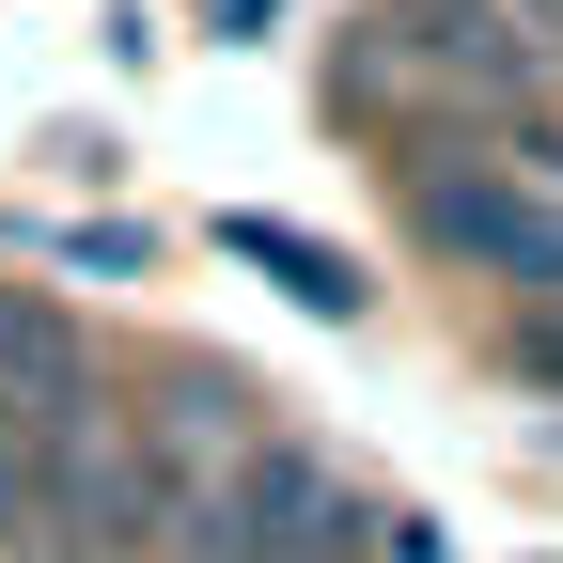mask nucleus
<instances>
[{"instance_id": "obj_1", "label": "nucleus", "mask_w": 563, "mask_h": 563, "mask_svg": "<svg viewBox=\"0 0 563 563\" xmlns=\"http://www.w3.org/2000/svg\"><path fill=\"white\" fill-rule=\"evenodd\" d=\"M532 110V16L517 0H376L329 63V110Z\"/></svg>"}, {"instance_id": "obj_2", "label": "nucleus", "mask_w": 563, "mask_h": 563, "mask_svg": "<svg viewBox=\"0 0 563 563\" xmlns=\"http://www.w3.org/2000/svg\"><path fill=\"white\" fill-rule=\"evenodd\" d=\"M391 188H407V235L439 251V266H470V282H517V298H563V203H548L517 157H470L454 125H407Z\"/></svg>"}, {"instance_id": "obj_3", "label": "nucleus", "mask_w": 563, "mask_h": 563, "mask_svg": "<svg viewBox=\"0 0 563 563\" xmlns=\"http://www.w3.org/2000/svg\"><path fill=\"white\" fill-rule=\"evenodd\" d=\"M361 532H376V517H361V485L266 422V439H251L220 485H188V501H173L157 563H344Z\"/></svg>"}, {"instance_id": "obj_4", "label": "nucleus", "mask_w": 563, "mask_h": 563, "mask_svg": "<svg viewBox=\"0 0 563 563\" xmlns=\"http://www.w3.org/2000/svg\"><path fill=\"white\" fill-rule=\"evenodd\" d=\"M125 439H141V470L188 501V485H220V470L266 439V391H251L235 361H173V376H157V407H125Z\"/></svg>"}, {"instance_id": "obj_5", "label": "nucleus", "mask_w": 563, "mask_h": 563, "mask_svg": "<svg viewBox=\"0 0 563 563\" xmlns=\"http://www.w3.org/2000/svg\"><path fill=\"white\" fill-rule=\"evenodd\" d=\"M0 407H16V422L110 407V391H95V329L63 313V298H32V282H0Z\"/></svg>"}, {"instance_id": "obj_6", "label": "nucleus", "mask_w": 563, "mask_h": 563, "mask_svg": "<svg viewBox=\"0 0 563 563\" xmlns=\"http://www.w3.org/2000/svg\"><path fill=\"white\" fill-rule=\"evenodd\" d=\"M220 251H235V266H266V282H282V298H298V313H329V329H344V313H361V298H376V282H361V266H344L329 235H298V220H220Z\"/></svg>"}, {"instance_id": "obj_7", "label": "nucleus", "mask_w": 563, "mask_h": 563, "mask_svg": "<svg viewBox=\"0 0 563 563\" xmlns=\"http://www.w3.org/2000/svg\"><path fill=\"white\" fill-rule=\"evenodd\" d=\"M501 361H517V376H532V391H563V298H532V313H517V329H501Z\"/></svg>"}, {"instance_id": "obj_8", "label": "nucleus", "mask_w": 563, "mask_h": 563, "mask_svg": "<svg viewBox=\"0 0 563 563\" xmlns=\"http://www.w3.org/2000/svg\"><path fill=\"white\" fill-rule=\"evenodd\" d=\"M266 16H282V0H203V32H220V47H235V32H266Z\"/></svg>"}, {"instance_id": "obj_9", "label": "nucleus", "mask_w": 563, "mask_h": 563, "mask_svg": "<svg viewBox=\"0 0 563 563\" xmlns=\"http://www.w3.org/2000/svg\"><path fill=\"white\" fill-rule=\"evenodd\" d=\"M517 173H532V188H548V203H563V141H517Z\"/></svg>"}, {"instance_id": "obj_10", "label": "nucleus", "mask_w": 563, "mask_h": 563, "mask_svg": "<svg viewBox=\"0 0 563 563\" xmlns=\"http://www.w3.org/2000/svg\"><path fill=\"white\" fill-rule=\"evenodd\" d=\"M548 32H563V0H548Z\"/></svg>"}]
</instances>
